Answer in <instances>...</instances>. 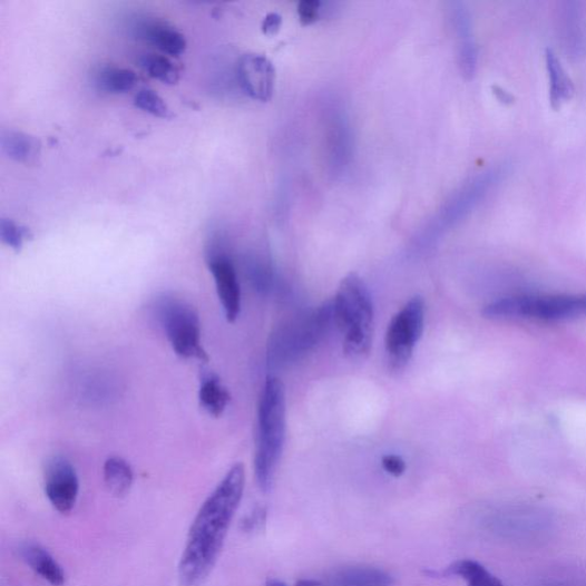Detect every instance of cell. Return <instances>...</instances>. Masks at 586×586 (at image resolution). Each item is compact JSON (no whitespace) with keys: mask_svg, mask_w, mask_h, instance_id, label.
Masks as SVG:
<instances>
[{"mask_svg":"<svg viewBox=\"0 0 586 586\" xmlns=\"http://www.w3.org/2000/svg\"><path fill=\"white\" fill-rule=\"evenodd\" d=\"M244 487L245 469L237 463L204 501L189 529L179 563V586H201L214 570Z\"/></svg>","mask_w":586,"mask_h":586,"instance_id":"cell-1","label":"cell"},{"mask_svg":"<svg viewBox=\"0 0 586 586\" xmlns=\"http://www.w3.org/2000/svg\"><path fill=\"white\" fill-rule=\"evenodd\" d=\"M286 431V401L283 383L268 377L258 404L255 476L260 489L271 491L281 460Z\"/></svg>","mask_w":586,"mask_h":586,"instance_id":"cell-2","label":"cell"},{"mask_svg":"<svg viewBox=\"0 0 586 586\" xmlns=\"http://www.w3.org/2000/svg\"><path fill=\"white\" fill-rule=\"evenodd\" d=\"M333 320L344 334L343 349L351 360L368 357L373 338L374 310L370 291L355 273L343 279L332 303Z\"/></svg>","mask_w":586,"mask_h":586,"instance_id":"cell-3","label":"cell"},{"mask_svg":"<svg viewBox=\"0 0 586 586\" xmlns=\"http://www.w3.org/2000/svg\"><path fill=\"white\" fill-rule=\"evenodd\" d=\"M153 311L177 355L202 362L208 360L202 345L199 315L192 304L175 295L164 293L155 301Z\"/></svg>","mask_w":586,"mask_h":586,"instance_id":"cell-4","label":"cell"},{"mask_svg":"<svg viewBox=\"0 0 586 586\" xmlns=\"http://www.w3.org/2000/svg\"><path fill=\"white\" fill-rule=\"evenodd\" d=\"M489 320L534 319L558 322L586 318V295L517 296L487 305Z\"/></svg>","mask_w":586,"mask_h":586,"instance_id":"cell-5","label":"cell"},{"mask_svg":"<svg viewBox=\"0 0 586 586\" xmlns=\"http://www.w3.org/2000/svg\"><path fill=\"white\" fill-rule=\"evenodd\" d=\"M426 323V303L413 297L398 312L389 324L385 349L389 364L400 370L410 361L414 346L422 339Z\"/></svg>","mask_w":586,"mask_h":586,"instance_id":"cell-6","label":"cell"},{"mask_svg":"<svg viewBox=\"0 0 586 586\" xmlns=\"http://www.w3.org/2000/svg\"><path fill=\"white\" fill-rule=\"evenodd\" d=\"M206 264L214 276L225 318L228 322L234 323L241 314L242 292L233 261L214 241L206 250Z\"/></svg>","mask_w":586,"mask_h":586,"instance_id":"cell-7","label":"cell"},{"mask_svg":"<svg viewBox=\"0 0 586 586\" xmlns=\"http://www.w3.org/2000/svg\"><path fill=\"white\" fill-rule=\"evenodd\" d=\"M46 494L52 507L62 515L76 506L79 479L74 466L62 456L49 460L45 476Z\"/></svg>","mask_w":586,"mask_h":586,"instance_id":"cell-8","label":"cell"},{"mask_svg":"<svg viewBox=\"0 0 586 586\" xmlns=\"http://www.w3.org/2000/svg\"><path fill=\"white\" fill-rule=\"evenodd\" d=\"M242 89L251 98L266 101L272 97L275 70L272 62L263 56L245 55L237 66Z\"/></svg>","mask_w":586,"mask_h":586,"instance_id":"cell-9","label":"cell"},{"mask_svg":"<svg viewBox=\"0 0 586 586\" xmlns=\"http://www.w3.org/2000/svg\"><path fill=\"white\" fill-rule=\"evenodd\" d=\"M393 577L380 568L345 567L330 573L320 586H392Z\"/></svg>","mask_w":586,"mask_h":586,"instance_id":"cell-10","label":"cell"},{"mask_svg":"<svg viewBox=\"0 0 586 586\" xmlns=\"http://www.w3.org/2000/svg\"><path fill=\"white\" fill-rule=\"evenodd\" d=\"M19 553L22 560L52 586L65 584L66 574L62 567L46 548L36 543H25Z\"/></svg>","mask_w":586,"mask_h":586,"instance_id":"cell-11","label":"cell"},{"mask_svg":"<svg viewBox=\"0 0 586 586\" xmlns=\"http://www.w3.org/2000/svg\"><path fill=\"white\" fill-rule=\"evenodd\" d=\"M140 35L164 53L179 57L187 48L185 36L173 27L159 22H145Z\"/></svg>","mask_w":586,"mask_h":586,"instance_id":"cell-12","label":"cell"},{"mask_svg":"<svg viewBox=\"0 0 586 586\" xmlns=\"http://www.w3.org/2000/svg\"><path fill=\"white\" fill-rule=\"evenodd\" d=\"M231 393L219 377L208 372L203 374L198 401L204 411L214 417H221L231 403Z\"/></svg>","mask_w":586,"mask_h":586,"instance_id":"cell-13","label":"cell"},{"mask_svg":"<svg viewBox=\"0 0 586 586\" xmlns=\"http://www.w3.org/2000/svg\"><path fill=\"white\" fill-rule=\"evenodd\" d=\"M0 147L11 159L22 164H33L40 155V143L32 136L16 131L3 130L0 135Z\"/></svg>","mask_w":586,"mask_h":586,"instance_id":"cell-14","label":"cell"},{"mask_svg":"<svg viewBox=\"0 0 586 586\" xmlns=\"http://www.w3.org/2000/svg\"><path fill=\"white\" fill-rule=\"evenodd\" d=\"M546 60L550 80V104L555 110H558L574 97L575 87L559 58L553 50H547Z\"/></svg>","mask_w":586,"mask_h":586,"instance_id":"cell-15","label":"cell"},{"mask_svg":"<svg viewBox=\"0 0 586 586\" xmlns=\"http://www.w3.org/2000/svg\"><path fill=\"white\" fill-rule=\"evenodd\" d=\"M431 574L432 576H458L465 579L468 586H507L485 566L471 559L455 561L442 573L431 572Z\"/></svg>","mask_w":586,"mask_h":586,"instance_id":"cell-16","label":"cell"},{"mask_svg":"<svg viewBox=\"0 0 586 586\" xmlns=\"http://www.w3.org/2000/svg\"><path fill=\"white\" fill-rule=\"evenodd\" d=\"M105 482L109 492L116 497L127 495L134 484V470L121 457H110L104 466Z\"/></svg>","mask_w":586,"mask_h":586,"instance_id":"cell-17","label":"cell"},{"mask_svg":"<svg viewBox=\"0 0 586 586\" xmlns=\"http://www.w3.org/2000/svg\"><path fill=\"white\" fill-rule=\"evenodd\" d=\"M137 82L136 72L130 69L106 67L98 71L96 77L97 87L113 95L127 94L131 91Z\"/></svg>","mask_w":586,"mask_h":586,"instance_id":"cell-18","label":"cell"},{"mask_svg":"<svg viewBox=\"0 0 586 586\" xmlns=\"http://www.w3.org/2000/svg\"><path fill=\"white\" fill-rule=\"evenodd\" d=\"M140 66L149 74L150 77L160 80L164 84H176L179 79V71L174 64L162 56L144 55L139 59Z\"/></svg>","mask_w":586,"mask_h":586,"instance_id":"cell-19","label":"cell"},{"mask_svg":"<svg viewBox=\"0 0 586 586\" xmlns=\"http://www.w3.org/2000/svg\"><path fill=\"white\" fill-rule=\"evenodd\" d=\"M135 105L153 116L172 118L174 115L165 101L153 90H141L135 98Z\"/></svg>","mask_w":586,"mask_h":586,"instance_id":"cell-20","label":"cell"},{"mask_svg":"<svg viewBox=\"0 0 586 586\" xmlns=\"http://www.w3.org/2000/svg\"><path fill=\"white\" fill-rule=\"evenodd\" d=\"M29 237H31V234L28 228L18 225L11 219L0 221V238L14 251H20L25 241Z\"/></svg>","mask_w":586,"mask_h":586,"instance_id":"cell-21","label":"cell"},{"mask_svg":"<svg viewBox=\"0 0 586 586\" xmlns=\"http://www.w3.org/2000/svg\"><path fill=\"white\" fill-rule=\"evenodd\" d=\"M321 3L319 0H303L299 4V14L304 25H311L319 18Z\"/></svg>","mask_w":586,"mask_h":586,"instance_id":"cell-22","label":"cell"},{"mask_svg":"<svg viewBox=\"0 0 586 586\" xmlns=\"http://www.w3.org/2000/svg\"><path fill=\"white\" fill-rule=\"evenodd\" d=\"M382 467L389 475L395 478L401 477L407 470L403 458L398 455H385L382 458Z\"/></svg>","mask_w":586,"mask_h":586,"instance_id":"cell-23","label":"cell"},{"mask_svg":"<svg viewBox=\"0 0 586 586\" xmlns=\"http://www.w3.org/2000/svg\"><path fill=\"white\" fill-rule=\"evenodd\" d=\"M282 23L281 16L276 13H270L263 22V31L266 35H274L279 31Z\"/></svg>","mask_w":586,"mask_h":586,"instance_id":"cell-24","label":"cell"},{"mask_svg":"<svg viewBox=\"0 0 586 586\" xmlns=\"http://www.w3.org/2000/svg\"><path fill=\"white\" fill-rule=\"evenodd\" d=\"M266 586H286L283 582L279 579H268ZM296 586H320V583L312 579H302L297 583Z\"/></svg>","mask_w":586,"mask_h":586,"instance_id":"cell-25","label":"cell"},{"mask_svg":"<svg viewBox=\"0 0 586 586\" xmlns=\"http://www.w3.org/2000/svg\"><path fill=\"white\" fill-rule=\"evenodd\" d=\"M495 91H496L495 92L496 96L500 95V97H498V99L500 101H505V102H508V101L511 102L512 101V97L508 92H506V91H504L501 89H498V88H495Z\"/></svg>","mask_w":586,"mask_h":586,"instance_id":"cell-26","label":"cell"}]
</instances>
